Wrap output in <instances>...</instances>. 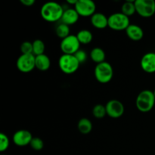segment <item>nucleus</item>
<instances>
[{"label": "nucleus", "mask_w": 155, "mask_h": 155, "mask_svg": "<svg viewBox=\"0 0 155 155\" xmlns=\"http://www.w3.org/2000/svg\"><path fill=\"white\" fill-rule=\"evenodd\" d=\"M76 36H77L80 44H83V45L89 44L93 39V36H92V33H91V31H89V30H85V29L80 30Z\"/></svg>", "instance_id": "obj_19"}, {"label": "nucleus", "mask_w": 155, "mask_h": 155, "mask_svg": "<svg viewBox=\"0 0 155 155\" xmlns=\"http://www.w3.org/2000/svg\"><path fill=\"white\" fill-rule=\"evenodd\" d=\"M55 33L58 37L60 38V39H65L71 35L70 34V26L61 23L56 27Z\"/></svg>", "instance_id": "obj_21"}, {"label": "nucleus", "mask_w": 155, "mask_h": 155, "mask_svg": "<svg viewBox=\"0 0 155 155\" xmlns=\"http://www.w3.org/2000/svg\"><path fill=\"white\" fill-rule=\"evenodd\" d=\"M92 114L97 119H101V118L104 117L107 115L105 106L100 104L95 105L92 109Z\"/></svg>", "instance_id": "obj_23"}, {"label": "nucleus", "mask_w": 155, "mask_h": 155, "mask_svg": "<svg viewBox=\"0 0 155 155\" xmlns=\"http://www.w3.org/2000/svg\"><path fill=\"white\" fill-rule=\"evenodd\" d=\"M16 66L21 72H31L36 68V56L33 54H21L17 60Z\"/></svg>", "instance_id": "obj_8"}, {"label": "nucleus", "mask_w": 155, "mask_h": 155, "mask_svg": "<svg viewBox=\"0 0 155 155\" xmlns=\"http://www.w3.org/2000/svg\"><path fill=\"white\" fill-rule=\"evenodd\" d=\"M155 104L154 92L148 89L139 92L136 100V105L138 110L142 113L151 111Z\"/></svg>", "instance_id": "obj_2"}, {"label": "nucleus", "mask_w": 155, "mask_h": 155, "mask_svg": "<svg viewBox=\"0 0 155 155\" xmlns=\"http://www.w3.org/2000/svg\"><path fill=\"white\" fill-rule=\"evenodd\" d=\"M77 1H78V0H68V1H67V2H68V4L74 5L75 6V5L77 3Z\"/></svg>", "instance_id": "obj_29"}, {"label": "nucleus", "mask_w": 155, "mask_h": 155, "mask_svg": "<svg viewBox=\"0 0 155 155\" xmlns=\"http://www.w3.org/2000/svg\"><path fill=\"white\" fill-rule=\"evenodd\" d=\"M80 15L75 8H68L64 10L61 18V22L68 26L74 25L78 21Z\"/></svg>", "instance_id": "obj_13"}, {"label": "nucleus", "mask_w": 155, "mask_h": 155, "mask_svg": "<svg viewBox=\"0 0 155 155\" xmlns=\"http://www.w3.org/2000/svg\"><path fill=\"white\" fill-rule=\"evenodd\" d=\"M80 62L74 54H62L58 60V66L61 71L65 74H74L80 67Z\"/></svg>", "instance_id": "obj_3"}, {"label": "nucleus", "mask_w": 155, "mask_h": 155, "mask_svg": "<svg viewBox=\"0 0 155 155\" xmlns=\"http://www.w3.org/2000/svg\"><path fill=\"white\" fill-rule=\"evenodd\" d=\"M154 97H155V89H154Z\"/></svg>", "instance_id": "obj_30"}, {"label": "nucleus", "mask_w": 155, "mask_h": 155, "mask_svg": "<svg viewBox=\"0 0 155 155\" xmlns=\"http://www.w3.org/2000/svg\"><path fill=\"white\" fill-rule=\"evenodd\" d=\"M136 13L143 18H150L155 14L154 0H136Z\"/></svg>", "instance_id": "obj_6"}, {"label": "nucleus", "mask_w": 155, "mask_h": 155, "mask_svg": "<svg viewBox=\"0 0 155 155\" xmlns=\"http://www.w3.org/2000/svg\"><path fill=\"white\" fill-rule=\"evenodd\" d=\"M21 2L27 7H30L33 5L35 3V0H21Z\"/></svg>", "instance_id": "obj_28"}, {"label": "nucleus", "mask_w": 155, "mask_h": 155, "mask_svg": "<svg viewBox=\"0 0 155 155\" xmlns=\"http://www.w3.org/2000/svg\"><path fill=\"white\" fill-rule=\"evenodd\" d=\"M94 74L97 81L101 83H107L113 78V68L108 62H102L95 66Z\"/></svg>", "instance_id": "obj_4"}, {"label": "nucleus", "mask_w": 155, "mask_h": 155, "mask_svg": "<svg viewBox=\"0 0 155 155\" xmlns=\"http://www.w3.org/2000/svg\"><path fill=\"white\" fill-rule=\"evenodd\" d=\"M74 55L75 56L76 58L77 59V61L80 62V64L84 63L86 61V59H87V54H86V51H84L83 50L80 49L77 52H76Z\"/></svg>", "instance_id": "obj_27"}, {"label": "nucleus", "mask_w": 155, "mask_h": 155, "mask_svg": "<svg viewBox=\"0 0 155 155\" xmlns=\"http://www.w3.org/2000/svg\"><path fill=\"white\" fill-rule=\"evenodd\" d=\"M141 68L148 74L155 73V52H148L142 56L140 61Z\"/></svg>", "instance_id": "obj_12"}, {"label": "nucleus", "mask_w": 155, "mask_h": 155, "mask_svg": "<svg viewBox=\"0 0 155 155\" xmlns=\"http://www.w3.org/2000/svg\"><path fill=\"white\" fill-rule=\"evenodd\" d=\"M64 12V10L63 7L59 3L55 2H48L41 8L40 15L42 19L52 23L61 20Z\"/></svg>", "instance_id": "obj_1"}, {"label": "nucleus", "mask_w": 155, "mask_h": 155, "mask_svg": "<svg viewBox=\"0 0 155 155\" xmlns=\"http://www.w3.org/2000/svg\"><path fill=\"white\" fill-rule=\"evenodd\" d=\"M74 8L80 16L92 17L96 12V5L92 0H78Z\"/></svg>", "instance_id": "obj_9"}, {"label": "nucleus", "mask_w": 155, "mask_h": 155, "mask_svg": "<svg viewBox=\"0 0 155 155\" xmlns=\"http://www.w3.org/2000/svg\"><path fill=\"white\" fill-rule=\"evenodd\" d=\"M77 128L80 133L83 135H87L92 131V124L88 118H82L79 120Z\"/></svg>", "instance_id": "obj_18"}, {"label": "nucleus", "mask_w": 155, "mask_h": 155, "mask_svg": "<svg viewBox=\"0 0 155 155\" xmlns=\"http://www.w3.org/2000/svg\"><path fill=\"white\" fill-rule=\"evenodd\" d=\"M9 144H10V142H9L8 137L5 133H0V151L4 152L5 151H6L8 148Z\"/></svg>", "instance_id": "obj_25"}, {"label": "nucleus", "mask_w": 155, "mask_h": 155, "mask_svg": "<svg viewBox=\"0 0 155 155\" xmlns=\"http://www.w3.org/2000/svg\"><path fill=\"white\" fill-rule=\"evenodd\" d=\"M33 138V136L30 131L21 130L15 133L13 136V142L17 146L24 147L30 145Z\"/></svg>", "instance_id": "obj_11"}, {"label": "nucleus", "mask_w": 155, "mask_h": 155, "mask_svg": "<svg viewBox=\"0 0 155 155\" xmlns=\"http://www.w3.org/2000/svg\"><path fill=\"white\" fill-rule=\"evenodd\" d=\"M80 42L77 36L70 35L61 42V50L64 54H74L80 50Z\"/></svg>", "instance_id": "obj_7"}, {"label": "nucleus", "mask_w": 155, "mask_h": 155, "mask_svg": "<svg viewBox=\"0 0 155 155\" xmlns=\"http://www.w3.org/2000/svg\"><path fill=\"white\" fill-rule=\"evenodd\" d=\"M2 155H6V154H2Z\"/></svg>", "instance_id": "obj_31"}, {"label": "nucleus", "mask_w": 155, "mask_h": 155, "mask_svg": "<svg viewBox=\"0 0 155 155\" xmlns=\"http://www.w3.org/2000/svg\"><path fill=\"white\" fill-rule=\"evenodd\" d=\"M106 110H107V115H108L110 117L119 118L123 116L124 114V105L121 101L118 100L113 99L109 101L105 105Z\"/></svg>", "instance_id": "obj_10"}, {"label": "nucleus", "mask_w": 155, "mask_h": 155, "mask_svg": "<svg viewBox=\"0 0 155 155\" xmlns=\"http://www.w3.org/2000/svg\"><path fill=\"white\" fill-rule=\"evenodd\" d=\"M91 23L92 26L97 29H104L108 27V18L104 14L95 12L91 17Z\"/></svg>", "instance_id": "obj_14"}, {"label": "nucleus", "mask_w": 155, "mask_h": 155, "mask_svg": "<svg viewBox=\"0 0 155 155\" xmlns=\"http://www.w3.org/2000/svg\"><path fill=\"white\" fill-rule=\"evenodd\" d=\"M130 24L129 17L122 12L114 13L108 17V27L111 30L116 31L126 30Z\"/></svg>", "instance_id": "obj_5"}, {"label": "nucleus", "mask_w": 155, "mask_h": 155, "mask_svg": "<svg viewBox=\"0 0 155 155\" xmlns=\"http://www.w3.org/2000/svg\"><path fill=\"white\" fill-rule=\"evenodd\" d=\"M51 66V60L48 55L43 54L36 56V68L41 71H45Z\"/></svg>", "instance_id": "obj_16"}, {"label": "nucleus", "mask_w": 155, "mask_h": 155, "mask_svg": "<svg viewBox=\"0 0 155 155\" xmlns=\"http://www.w3.org/2000/svg\"><path fill=\"white\" fill-rule=\"evenodd\" d=\"M90 57L95 63L98 64L105 61L106 54L102 48L99 47H95L92 48V51H90Z\"/></svg>", "instance_id": "obj_17"}, {"label": "nucleus", "mask_w": 155, "mask_h": 155, "mask_svg": "<svg viewBox=\"0 0 155 155\" xmlns=\"http://www.w3.org/2000/svg\"><path fill=\"white\" fill-rule=\"evenodd\" d=\"M127 36L133 41H139L143 38L144 31L139 26L136 24H130L126 30Z\"/></svg>", "instance_id": "obj_15"}, {"label": "nucleus", "mask_w": 155, "mask_h": 155, "mask_svg": "<svg viewBox=\"0 0 155 155\" xmlns=\"http://www.w3.org/2000/svg\"><path fill=\"white\" fill-rule=\"evenodd\" d=\"M121 12L127 15V17L132 16L136 12V5H135V1L133 0H128L126 1L123 4L121 7Z\"/></svg>", "instance_id": "obj_20"}, {"label": "nucleus", "mask_w": 155, "mask_h": 155, "mask_svg": "<svg viewBox=\"0 0 155 155\" xmlns=\"http://www.w3.org/2000/svg\"><path fill=\"white\" fill-rule=\"evenodd\" d=\"M45 43L41 39H36L33 42V54L35 56L45 54Z\"/></svg>", "instance_id": "obj_22"}, {"label": "nucleus", "mask_w": 155, "mask_h": 155, "mask_svg": "<svg viewBox=\"0 0 155 155\" xmlns=\"http://www.w3.org/2000/svg\"><path fill=\"white\" fill-rule=\"evenodd\" d=\"M21 51L23 54H33V42L24 41L21 45Z\"/></svg>", "instance_id": "obj_26"}, {"label": "nucleus", "mask_w": 155, "mask_h": 155, "mask_svg": "<svg viewBox=\"0 0 155 155\" xmlns=\"http://www.w3.org/2000/svg\"><path fill=\"white\" fill-rule=\"evenodd\" d=\"M30 145L35 151H41L44 147V142L42 139H40V138L33 137Z\"/></svg>", "instance_id": "obj_24"}]
</instances>
